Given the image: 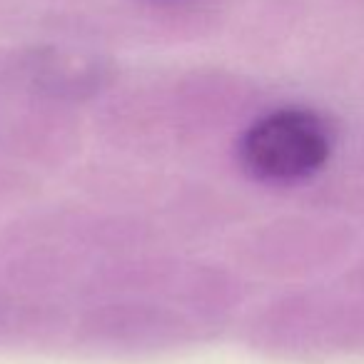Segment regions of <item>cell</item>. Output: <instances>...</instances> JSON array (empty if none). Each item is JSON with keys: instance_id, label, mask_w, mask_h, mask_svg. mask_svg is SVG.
<instances>
[{"instance_id": "obj_1", "label": "cell", "mask_w": 364, "mask_h": 364, "mask_svg": "<svg viewBox=\"0 0 364 364\" xmlns=\"http://www.w3.org/2000/svg\"><path fill=\"white\" fill-rule=\"evenodd\" d=\"M329 157V132L307 110H277L257 120L240 142V160L257 180L292 182L317 172Z\"/></svg>"}]
</instances>
